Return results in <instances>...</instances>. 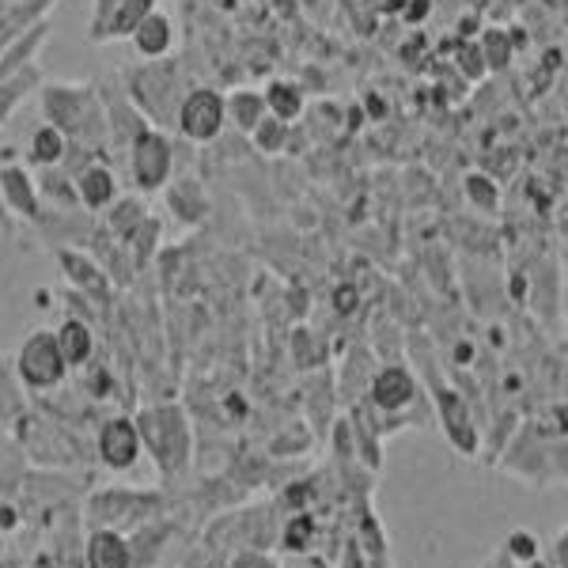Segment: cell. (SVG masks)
I'll return each mask as SVG.
<instances>
[{"mask_svg":"<svg viewBox=\"0 0 568 568\" xmlns=\"http://www.w3.org/2000/svg\"><path fill=\"white\" fill-rule=\"evenodd\" d=\"M53 258H58L61 273H65V281L72 284V292H80V296H88L95 307H110L114 304V281L103 273V265L91 258L88 251H80V246H53Z\"/></svg>","mask_w":568,"mask_h":568,"instance_id":"cell-12","label":"cell"},{"mask_svg":"<svg viewBox=\"0 0 568 568\" xmlns=\"http://www.w3.org/2000/svg\"><path fill=\"white\" fill-rule=\"evenodd\" d=\"M130 175L136 182V190H144V194H160L163 186L171 182L175 175V144H171V136L163 130H141L130 141Z\"/></svg>","mask_w":568,"mask_h":568,"instance_id":"cell-9","label":"cell"},{"mask_svg":"<svg viewBox=\"0 0 568 568\" xmlns=\"http://www.w3.org/2000/svg\"><path fill=\"white\" fill-rule=\"evenodd\" d=\"M160 235H163V224H160V216L149 213L141 220V227L125 240V246H130V258L136 270H149L152 258H155V251H160Z\"/></svg>","mask_w":568,"mask_h":568,"instance_id":"cell-30","label":"cell"},{"mask_svg":"<svg viewBox=\"0 0 568 568\" xmlns=\"http://www.w3.org/2000/svg\"><path fill=\"white\" fill-rule=\"evenodd\" d=\"M149 12H155V0H114L99 42L103 39H130V34L136 31V23H141Z\"/></svg>","mask_w":568,"mask_h":568,"instance_id":"cell-26","label":"cell"},{"mask_svg":"<svg viewBox=\"0 0 568 568\" xmlns=\"http://www.w3.org/2000/svg\"><path fill=\"white\" fill-rule=\"evenodd\" d=\"M500 452L493 466L530 489L565 485V398L549 402L542 417H527Z\"/></svg>","mask_w":568,"mask_h":568,"instance_id":"cell-1","label":"cell"},{"mask_svg":"<svg viewBox=\"0 0 568 568\" xmlns=\"http://www.w3.org/2000/svg\"><path fill=\"white\" fill-rule=\"evenodd\" d=\"M349 524H353L356 546H361V554H364V565H368V568H394L387 527H383V519H379V511H375L372 497L353 504Z\"/></svg>","mask_w":568,"mask_h":568,"instance_id":"cell-14","label":"cell"},{"mask_svg":"<svg viewBox=\"0 0 568 568\" xmlns=\"http://www.w3.org/2000/svg\"><path fill=\"white\" fill-rule=\"evenodd\" d=\"M318 568H334V565H329V561H326V557H323V554H318Z\"/></svg>","mask_w":568,"mask_h":568,"instance_id":"cell-46","label":"cell"},{"mask_svg":"<svg viewBox=\"0 0 568 568\" xmlns=\"http://www.w3.org/2000/svg\"><path fill=\"white\" fill-rule=\"evenodd\" d=\"M50 16H42V20L27 23L20 34H12L4 45H0V77H12V72H20L27 65H34V58H39V50L50 39Z\"/></svg>","mask_w":568,"mask_h":568,"instance_id":"cell-17","label":"cell"},{"mask_svg":"<svg viewBox=\"0 0 568 568\" xmlns=\"http://www.w3.org/2000/svg\"><path fill=\"white\" fill-rule=\"evenodd\" d=\"M565 546H568V535H565V527L557 530V538L549 546H542V561H546V568H568V561H565Z\"/></svg>","mask_w":568,"mask_h":568,"instance_id":"cell-39","label":"cell"},{"mask_svg":"<svg viewBox=\"0 0 568 568\" xmlns=\"http://www.w3.org/2000/svg\"><path fill=\"white\" fill-rule=\"evenodd\" d=\"M265 110L281 122H296L300 114L307 110V91L296 84V80H273L270 88L262 91Z\"/></svg>","mask_w":568,"mask_h":568,"instance_id":"cell-24","label":"cell"},{"mask_svg":"<svg viewBox=\"0 0 568 568\" xmlns=\"http://www.w3.org/2000/svg\"><path fill=\"white\" fill-rule=\"evenodd\" d=\"M372 375H375V349H368V345H353L342 364V375H337V394H334L337 406L349 409L356 398H364Z\"/></svg>","mask_w":568,"mask_h":568,"instance_id":"cell-19","label":"cell"},{"mask_svg":"<svg viewBox=\"0 0 568 568\" xmlns=\"http://www.w3.org/2000/svg\"><path fill=\"white\" fill-rule=\"evenodd\" d=\"M186 91L190 88L179 84L175 65H168V61H152L149 69L125 72V95H133V106L141 114H152L160 125L175 122V110Z\"/></svg>","mask_w":568,"mask_h":568,"instance_id":"cell-8","label":"cell"},{"mask_svg":"<svg viewBox=\"0 0 568 568\" xmlns=\"http://www.w3.org/2000/svg\"><path fill=\"white\" fill-rule=\"evenodd\" d=\"M356 304H361V296H356L353 284H345V288L334 292V311H337V315H353Z\"/></svg>","mask_w":568,"mask_h":568,"instance_id":"cell-41","label":"cell"},{"mask_svg":"<svg viewBox=\"0 0 568 568\" xmlns=\"http://www.w3.org/2000/svg\"><path fill=\"white\" fill-rule=\"evenodd\" d=\"M459 69H466V77H485V61H481V53H478V42L474 45H463L459 50Z\"/></svg>","mask_w":568,"mask_h":568,"instance_id":"cell-40","label":"cell"},{"mask_svg":"<svg viewBox=\"0 0 568 568\" xmlns=\"http://www.w3.org/2000/svg\"><path fill=\"white\" fill-rule=\"evenodd\" d=\"M130 39H133V50L141 53V58L160 61V58H168L171 45H175V23H171L163 12H149L141 23H136V31L130 34Z\"/></svg>","mask_w":568,"mask_h":568,"instance_id":"cell-21","label":"cell"},{"mask_svg":"<svg viewBox=\"0 0 568 568\" xmlns=\"http://www.w3.org/2000/svg\"><path fill=\"white\" fill-rule=\"evenodd\" d=\"M65 149H69V136L61 130H53L50 122H42L39 130L31 133V152H27V160H31V168H58Z\"/></svg>","mask_w":568,"mask_h":568,"instance_id":"cell-28","label":"cell"},{"mask_svg":"<svg viewBox=\"0 0 568 568\" xmlns=\"http://www.w3.org/2000/svg\"><path fill=\"white\" fill-rule=\"evenodd\" d=\"M42 114L72 144L99 152L106 144V106L95 84H45L39 88Z\"/></svg>","mask_w":568,"mask_h":568,"instance_id":"cell-4","label":"cell"},{"mask_svg":"<svg viewBox=\"0 0 568 568\" xmlns=\"http://www.w3.org/2000/svg\"><path fill=\"white\" fill-rule=\"evenodd\" d=\"M72 186H77L80 209H88V213H103L118 201V175L106 163H88L80 175H72Z\"/></svg>","mask_w":568,"mask_h":568,"instance_id":"cell-18","label":"cell"},{"mask_svg":"<svg viewBox=\"0 0 568 568\" xmlns=\"http://www.w3.org/2000/svg\"><path fill=\"white\" fill-rule=\"evenodd\" d=\"M288 130H292V122H281V118L265 114L246 136H251L254 149H258L262 155H281L284 149H288Z\"/></svg>","mask_w":568,"mask_h":568,"instance_id":"cell-32","label":"cell"},{"mask_svg":"<svg viewBox=\"0 0 568 568\" xmlns=\"http://www.w3.org/2000/svg\"><path fill=\"white\" fill-rule=\"evenodd\" d=\"M149 216V205H144L141 197H118L114 205H110V213H106V232L114 235V240H130V235L141 227V220Z\"/></svg>","mask_w":568,"mask_h":568,"instance_id":"cell-29","label":"cell"},{"mask_svg":"<svg viewBox=\"0 0 568 568\" xmlns=\"http://www.w3.org/2000/svg\"><path fill=\"white\" fill-rule=\"evenodd\" d=\"M463 190H466V201H470L474 209H481V213H497V205H500L497 179H489V175H481V171H474V175L463 179Z\"/></svg>","mask_w":568,"mask_h":568,"instance_id":"cell-34","label":"cell"},{"mask_svg":"<svg viewBox=\"0 0 568 568\" xmlns=\"http://www.w3.org/2000/svg\"><path fill=\"white\" fill-rule=\"evenodd\" d=\"M12 368H16L20 387L31 394H50V390L65 387V379H69V361H65V353H61L53 329H31V334L23 337L20 353H16Z\"/></svg>","mask_w":568,"mask_h":568,"instance_id":"cell-7","label":"cell"},{"mask_svg":"<svg viewBox=\"0 0 568 568\" xmlns=\"http://www.w3.org/2000/svg\"><path fill=\"white\" fill-rule=\"evenodd\" d=\"M292 356H296L300 368H323L326 349L318 345L315 329H296V334H292Z\"/></svg>","mask_w":568,"mask_h":568,"instance_id":"cell-36","label":"cell"},{"mask_svg":"<svg viewBox=\"0 0 568 568\" xmlns=\"http://www.w3.org/2000/svg\"><path fill=\"white\" fill-rule=\"evenodd\" d=\"M273 8H277V12H292V4H296V0H270Z\"/></svg>","mask_w":568,"mask_h":568,"instance_id":"cell-45","label":"cell"},{"mask_svg":"<svg viewBox=\"0 0 568 568\" xmlns=\"http://www.w3.org/2000/svg\"><path fill=\"white\" fill-rule=\"evenodd\" d=\"M16 439L42 470H80L95 459V444H88L77 425L45 409H23L16 417Z\"/></svg>","mask_w":568,"mask_h":568,"instance_id":"cell-3","label":"cell"},{"mask_svg":"<svg viewBox=\"0 0 568 568\" xmlns=\"http://www.w3.org/2000/svg\"><path fill=\"white\" fill-rule=\"evenodd\" d=\"M478 53L485 61V72H500V69H508L511 58H516V45H511L504 27H489V31L481 34V42H478Z\"/></svg>","mask_w":568,"mask_h":568,"instance_id":"cell-31","label":"cell"},{"mask_svg":"<svg viewBox=\"0 0 568 568\" xmlns=\"http://www.w3.org/2000/svg\"><path fill=\"white\" fill-rule=\"evenodd\" d=\"M8 568H20V565H8Z\"/></svg>","mask_w":568,"mask_h":568,"instance_id":"cell-47","label":"cell"},{"mask_svg":"<svg viewBox=\"0 0 568 568\" xmlns=\"http://www.w3.org/2000/svg\"><path fill=\"white\" fill-rule=\"evenodd\" d=\"M171 511V485H155V489H136V485H103V489H88L80 500V524L84 527H110L130 535L133 527L149 524V519Z\"/></svg>","mask_w":568,"mask_h":568,"instance_id":"cell-5","label":"cell"},{"mask_svg":"<svg viewBox=\"0 0 568 568\" xmlns=\"http://www.w3.org/2000/svg\"><path fill=\"white\" fill-rule=\"evenodd\" d=\"M163 194H168L171 213H175L182 224H201V220L209 216V194L201 190L197 179H190V175L171 179L168 186H163Z\"/></svg>","mask_w":568,"mask_h":568,"instance_id":"cell-22","label":"cell"},{"mask_svg":"<svg viewBox=\"0 0 568 568\" xmlns=\"http://www.w3.org/2000/svg\"><path fill=\"white\" fill-rule=\"evenodd\" d=\"M34 186H39V197L50 201L53 209H80V197H77V186H72V175L65 168H39V179H34Z\"/></svg>","mask_w":568,"mask_h":568,"instance_id":"cell-27","label":"cell"},{"mask_svg":"<svg viewBox=\"0 0 568 568\" xmlns=\"http://www.w3.org/2000/svg\"><path fill=\"white\" fill-rule=\"evenodd\" d=\"M220 568H277V557L270 549H232L220 557Z\"/></svg>","mask_w":568,"mask_h":568,"instance_id":"cell-37","label":"cell"},{"mask_svg":"<svg viewBox=\"0 0 568 568\" xmlns=\"http://www.w3.org/2000/svg\"><path fill=\"white\" fill-rule=\"evenodd\" d=\"M500 549H504V554H508L519 568H527L530 561H538V557H542V538H538L535 530H527V527H516L508 538H504V546H500Z\"/></svg>","mask_w":568,"mask_h":568,"instance_id":"cell-35","label":"cell"},{"mask_svg":"<svg viewBox=\"0 0 568 568\" xmlns=\"http://www.w3.org/2000/svg\"><path fill=\"white\" fill-rule=\"evenodd\" d=\"M141 455L144 447L133 414H110L95 425V463H103L110 474L133 470Z\"/></svg>","mask_w":568,"mask_h":568,"instance_id":"cell-11","label":"cell"},{"mask_svg":"<svg viewBox=\"0 0 568 568\" xmlns=\"http://www.w3.org/2000/svg\"><path fill=\"white\" fill-rule=\"evenodd\" d=\"M0 201H4L12 220L20 216L27 224H39L42 197H39V186H34V175L23 163H4V168H0Z\"/></svg>","mask_w":568,"mask_h":568,"instance_id":"cell-15","label":"cell"},{"mask_svg":"<svg viewBox=\"0 0 568 568\" xmlns=\"http://www.w3.org/2000/svg\"><path fill=\"white\" fill-rule=\"evenodd\" d=\"M144 455H152L163 485H179L194 466V420L179 402H152L133 414Z\"/></svg>","mask_w":568,"mask_h":568,"instance_id":"cell-2","label":"cell"},{"mask_svg":"<svg viewBox=\"0 0 568 568\" xmlns=\"http://www.w3.org/2000/svg\"><path fill=\"white\" fill-rule=\"evenodd\" d=\"M420 372H425V383H428V390H433L428 394V398H433V420L444 428L447 444H452L463 459H478L481 455V425L474 420L470 398L444 379V372H439L436 361L420 364Z\"/></svg>","mask_w":568,"mask_h":568,"instance_id":"cell-6","label":"cell"},{"mask_svg":"<svg viewBox=\"0 0 568 568\" xmlns=\"http://www.w3.org/2000/svg\"><path fill=\"white\" fill-rule=\"evenodd\" d=\"M84 568H133L130 538L110 527H84Z\"/></svg>","mask_w":568,"mask_h":568,"instance_id":"cell-16","label":"cell"},{"mask_svg":"<svg viewBox=\"0 0 568 568\" xmlns=\"http://www.w3.org/2000/svg\"><path fill=\"white\" fill-rule=\"evenodd\" d=\"M224 114H227V122H232L240 133H251L254 125H258L262 118L270 114V110H265L262 91L240 88V91H232V95H224Z\"/></svg>","mask_w":568,"mask_h":568,"instance_id":"cell-25","label":"cell"},{"mask_svg":"<svg viewBox=\"0 0 568 568\" xmlns=\"http://www.w3.org/2000/svg\"><path fill=\"white\" fill-rule=\"evenodd\" d=\"M481 568H519V565L511 561V557L504 554V549H497V554H489V557H485V561H481Z\"/></svg>","mask_w":568,"mask_h":568,"instance_id":"cell-43","label":"cell"},{"mask_svg":"<svg viewBox=\"0 0 568 568\" xmlns=\"http://www.w3.org/2000/svg\"><path fill=\"white\" fill-rule=\"evenodd\" d=\"M179 535H186V530H182L175 511H163V516L149 519V524L133 527L130 535H125V538H130L133 568H155V565L163 561V554H168V546L175 542Z\"/></svg>","mask_w":568,"mask_h":568,"instance_id":"cell-13","label":"cell"},{"mask_svg":"<svg viewBox=\"0 0 568 568\" xmlns=\"http://www.w3.org/2000/svg\"><path fill=\"white\" fill-rule=\"evenodd\" d=\"M16 232V220L8 216V209H4V201H0V235H12Z\"/></svg>","mask_w":568,"mask_h":568,"instance_id":"cell-44","label":"cell"},{"mask_svg":"<svg viewBox=\"0 0 568 568\" xmlns=\"http://www.w3.org/2000/svg\"><path fill=\"white\" fill-rule=\"evenodd\" d=\"M23 394H20V379H16V368H8V361L0 356V425H16V417L23 414Z\"/></svg>","mask_w":568,"mask_h":568,"instance_id":"cell-33","label":"cell"},{"mask_svg":"<svg viewBox=\"0 0 568 568\" xmlns=\"http://www.w3.org/2000/svg\"><path fill=\"white\" fill-rule=\"evenodd\" d=\"M175 125L179 133L186 136L190 144H209L224 133L227 125V114H224V91L201 84V88H190L182 95V103L175 110Z\"/></svg>","mask_w":568,"mask_h":568,"instance_id":"cell-10","label":"cell"},{"mask_svg":"<svg viewBox=\"0 0 568 568\" xmlns=\"http://www.w3.org/2000/svg\"><path fill=\"white\" fill-rule=\"evenodd\" d=\"M277 568H318V554H284Z\"/></svg>","mask_w":568,"mask_h":568,"instance_id":"cell-42","label":"cell"},{"mask_svg":"<svg viewBox=\"0 0 568 568\" xmlns=\"http://www.w3.org/2000/svg\"><path fill=\"white\" fill-rule=\"evenodd\" d=\"M53 337H58V345H61V353H65V361H69V372H77V368H84V364L95 361V326L84 323V318H77V315H65L61 318V326L53 329Z\"/></svg>","mask_w":568,"mask_h":568,"instance_id":"cell-20","label":"cell"},{"mask_svg":"<svg viewBox=\"0 0 568 568\" xmlns=\"http://www.w3.org/2000/svg\"><path fill=\"white\" fill-rule=\"evenodd\" d=\"M337 568H368L364 565L361 546H356V538H353V524H349V535L337 542Z\"/></svg>","mask_w":568,"mask_h":568,"instance_id":"cell-38","label":"cell"},{"mask_svg":"<svg viewBox=\"0 0 568 568\" xmlns=\"http://www.w3.org/2000/svg\"><path fill=\"white\" fill-rule=\"evenodd\" d=\"M39 88H42V69L39 65H27L20 72H12V77H0V125H4L8 118L20 110L23 99Z\"/></svg>","mask_w":568,"mask_h":568,"instance_id":"cell-23","label":"cell"}]
</instances>
